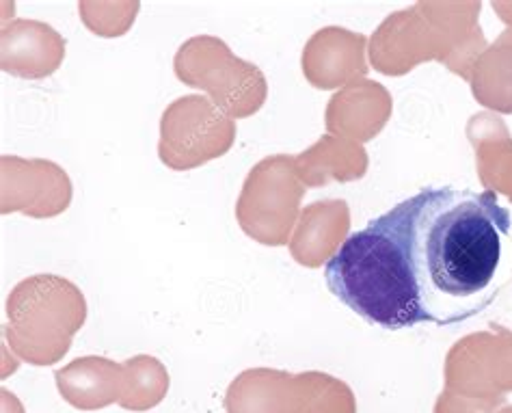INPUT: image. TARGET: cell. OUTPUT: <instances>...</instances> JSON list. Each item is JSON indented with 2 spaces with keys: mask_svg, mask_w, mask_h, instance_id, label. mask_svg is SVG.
<instances>
[{
  "mask_svg": "<svg viewBox=\"0 0 512 413\" xmlns=\"http://www.w3.org/2000/svg\"><path fill=\"white\" fill-rule=\"evenodd\" d=\"M407 251L424 323H463L510 279V212L493 191L424 189L383 215Z\"/></svg>",
  "mask_w": 512,
  "mask_h": 413,
  "instance_id": "obj_1",
  "label": "cell"
},
{
  "mask_svg": "<svg viewBox=\"0 0 512 413\" xmlns=\"http://www.w3.org/2000/svg\"><path fill=\"white\" fill-rule=\"evenodd\" d=\"M327 286L374 327L398 331L424 323L407 251L381 215L350 234L325 264Z\"/></svg>",
  "mask_w": 512,
  "mask_h": 413,
  "instance_id": "obj_2",
  "label": "cell"
},
{
  "mask_svg": "<svg viewBox=\"0 0 512 413\" xmlns=\"http://www.w3.org/2000/svg\"><path fill=\"white\" fill-rule=\"evenodd\" d=\"M5 327L9 346L33 366H50L70 351L85 325L87 301L70 279L33 275L11 290Z\"/></svg>",
  "mask_w": 512,
  "mask_h": 413,
  "instance_id": "obj_3",
  "label": "cell"
},
{
  "mask_svg": "<svg viewBox=\"0 0 512 413\" xmlns=\"http://www.w3.org/2000/svg\"><path fill=\"white\" fill-rule=\"evenodd\" d=\"M175 76L188 87L206 91L232 119L249 117L266 102V78L258 65L238 59L219 37L188 39L173 61Z\"/></svg>",
  "mask_w": 512,
  "mask_h": 413,
  "instance_id": "obj_4",
  "label": "cell"
},
{
  "mask_svg": "<svg viewBox=\"0 0 512 413\" xmlns=\"http://www.w3.org/2000/svg\"><path fill=\"white\" fill-rule=\"evenodd\" d=\"M303 193L305 184L296 173L294 158H264L249 171L238 197L236 219L242 232L268 247L288 245Z\"/></svg>",
  "mask_w": 512,
  "mask_h": 413,
  "instance_id": "obj_5",
  "label": "cell"
},
{
  "mask_svg": "<svg viewBox=\"0 0 512 413\" xmlns=\"http://www.w3.org/2000/svg\"><path fill=\"white\" fill-rule=\"evenodd\" d=\"M236 141V122L204 96L171 102L160 119L158 156L173 171H191L225 156Z\"/></svg>",
  "mask_w": 512,
  "mask_h": 413,
  "instance_id": "obj_6",
  "label": "cell"
},
{
  "mask_svg": "<svg viewBox=\"0 0 512 413\" xmlns=\"http://www.w3.org/2000/svg\"><path fill=\"white\" fill-rule=\"evenodd\" d=\"M3 199L0 212H24L35 219H50L70 208L72 182L67 173L50 161H24L20 156L0 158Z\"/></svg>",
  "mask_w": 512,
  "mask_h": 413,
  "instance_id": "obj_7",
  "label": "cell"
},
{
  "mask_svg": "<svg viewBox=\"0 0 512 413\" xmlns=\"http://www.w3.org/2000/svg\"><path fill=\"white\" fill-rule=\"evenodd\" d=\"M65 59V39L46 22L13 20L0 31V68L3 72L39 81L52 76Z\"/></svg>",
  "mask_w": 512,
  "mask_h": 413,
  "instance_id": "obj_8",
  "label": "cell"
},
{
  "mask_svg": "<svg viewBox=\"0 0 512 413\" xmlns=\"http://www.w3.org/2000/svg\"><path fill=\"white\" fill-rule=\"evenodd\" d=\"M368 39L338 26L318 31L303 50V72L316 89H335L368 72L363 50Z\"/></svg>",
  "mask_w": 512,
  "mask_h": 413,
  "instance_id": "obj_9",
  "label": "cell"
},
{
  "mask_svg": "<svg viewBox=\"0 0 512 413\" xmlns=\"http://www.w3.org/2000/svg\"><path fill=\"white\" fill-rule=\"evenodd\" d=\"M57 388L76 409L93 411L121 403L128 392V366L104 357H83L57 370Z\"/></svg>",
  "mask_w": 512,
  "mask_h": 413,
  "instance_id": "obj_10",
  "label": "cell"
},
{
  "mask_svg": "<svg viewBox=\"0 0 512 413\" xmlns=\"http://www.w3.org/2000/svg\"><path fill=\"white\" fill-rule=\"evenodd\" d=\"M348 228L350 212L344 199H329L305 208L290 238L294 260L307 269H316L325 260L329 262L342 247Z\"/></svg>",
  "mask_w": 512,
  "mask_h": 413,
  "instance_id": "obj_11",
  "label": "cell"
},
{
  "mask_svg": "<svg viewBox=\"0 0 512 413\" xmlns=\"http://www.w3.org/2000/svg\"><path fill=\"white\" fill-rule=\"evenodd\" d=\"M389 113H392V98L387 89L379 83L353 81L333 96L327 109V128L355 141L357 117H361V141H370L383 130Z\"/></svg>",
  "mask_w": 512,
  "mask_h": 413,
  "instance_id": "obj_12",
  "label": "cell"
},
{
  "mask_svg": "<svg viewBox=\"0 0 512 413\" xmlns=\"http://www.w3.org/2000/svg\"><path fill=\"white\" fill-rule=\"evenodd\" d=\"M294 167L305 186H320L331 180L350 182L366 176L368 154L357 141L322 137L307 152L294 158Z\"/></svg>",
  "mask_w": 512,
  "mask_h": 413,
  "instance_id": "obj_13",
  "label": "cell"
},
{
  "mask_svg": "<svg viewBox=\"0 0 512 413\" xmlns=\"http://www.w3.org/2000/svg\"><path fill=\"white\" fill-rule=\"evenodd\" d=\"M474 96L491 109L512 113V29L471 65Z\"/></svg>",
  "mask_w": 512,
  "mask_h": 413,
  "instance_id": "obj_14",
  "label": "cell"
},
{
  "mask_svg": "<svg viewBox=\"0 0 512 413\" xmlns=\"http://www.w3.org/2000/svg\"><path fill=\"white\" fill-rule=\"evenodd\" d=\"M469 139L476 145L480 180L489 191H500L512 202V139L502 124L500 135H489L484 115H474L469 124Z\"/></svg>",
  "mask_w": 512,
  "mask_h": 413,
  "instance_id": "obj_15",
  "label": "cell"
},
{
  "mask_svg": "<svg viewBox=\"0 0 512 413\" xmlns=\"http://www.w3.org/2000/svg\"><path fill=\"white\" fill-rule=\"evenodd\" d=\"M128 392L119 405L132 411H145L163 401L169 390V375L154 357L139 355L128 359Z\"/></svg>",
  "mask_w": 512,
  "mask_h": 413,
  "instance_id": "obj_16",
  "label": "cell"
}]
</instances>
